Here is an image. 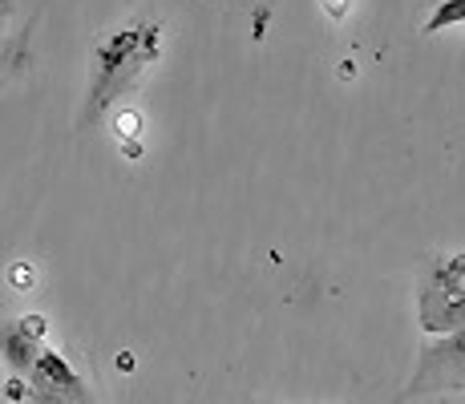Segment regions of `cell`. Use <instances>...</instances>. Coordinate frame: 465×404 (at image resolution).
<instances>
[{"label":"cell","instance_id":"cell-1","mask_svg":"<svg viewBox=\"0 0 465 404\" xmlns=\"http://www.w3.org/2000/svg\"><path fill=\"white\" fill-rule=\"evenodd\" d=\"M158 49H163V37H158V25H150V21L130 25V29H122V33H110V37L97 44L85 118L94 122L105 105H114L118 97H126L130 89L142 81V74L158 61Z\"/></svg>","mask_w":465,"mask_h":404},{"label":"cell","instance_id":"cell-2","mask_svg":"<svg viewBox=\"0 0 465 404\" xmlns=\"http://www.w3.org/2000/svg\"><path fill=\"white\" fill-rule=\"evenodd\" d=\"M417 323L429 336L465 331V251L429 255L417 275Z\"/></svg>","mask_w":465,"mask_h":404},{"label":"cell","instance_id":"cell-3","mask_svg":"<svg viewBox=\"0 0 465 404\" xmlns=\"http://www.w3.org/2000/svg\"><path fill=\"white\" fill-rule=\"evenodd\" d=\"M437 392H465V331L441 336L417 352V368L409 376L405 392L392 404H409L421 397H437Z\"/></svg>","mask_w":465,"mask_h":404},{"label":"cell","instance_id":"cell-4","mask_svg":"<svg viewBox=\"0 0 465 404\" xmlns=\"http://www.w3.org/2000/svg\"><path fill=\"white\" fill-rule=\"evenodd\" d=\"M25 380H29V392H41V397H57V400H69V404H94L89 384L77 376V368L69 364L57 348H45Z\"/></svg>","mask_w":465,"mask_h":404},{"label":"cell","instance_id":"cell-5","mask_svg":"<svg viewBox=\"0 0 465 404\" xmlns=\"http://www.w3.org/2000/svg\"><path fill=\"white\" fill-rule=\"evenodd\" d=\"M41 352H45V320L41 316L8 320L5 328H0V360L8 364V372H13L16 380L33 372Z\"/></svg>","mask_w":465,"mask_h":404},{"label":"cell","instance_id":"cell-6","mask_svg":"<svg viewBox=\"0 0 465 404\" xmlns=\"http://www.w3.org/2000/svg\"><path fill=\"white\" fill-rule=\"evenodd\" d=\"M453 25H465V0H437L425 21V33H441L453 29Z\"/></svg>","mask_w":465,"mask_h":404},{"label":"cell","instance_id":"cell-7","mask_svg":"<svg viewBox=\"0 0 465 404\" xmlns=\"http://www.w3.org/2000/svg\"><path fill=\"white\" fill-rule=\"evenodd\" d=\"M324 8H328V16H336L340 21V16L348 13V0H324Z\"/></svg>","mask_w":465,"mask_h":404},{"label":"cell","instance_id":"cell-8","mask_svg":"<svg viewBox=\"0 0 465 404\" xmlns=\"http://www.w3.org/2000/svg\"><path fill=\"white\" fill-rule=\"evenodd\" d=\"M25 404H69V400H57V397H41V392H29Z\"/></svg>","mask_w":465,"mask_h":404},{"label":"cell","instance_id":"cell-9","mask_svg":"<svg viewBox=\"0 0 465 404\" xmlns=\"http://www.w3.org/2000/svg\"><path fill=\"white\" fill-rule=\"evenodd\" d=\"M13 283H25V287H29V283H33V271H29V267H16V271H13Z\"/></svg>","mask_w":465,"mask_h":404},{"label":"cell","instance_id":"cell-10","mask_svg":"<svg viewBox=\"0 0 465 404\" xmlns=\"http://www.w3.org/2000/svg\"><path fill=\"white\" fill-rule=\"evenodd\" d=\"M0 5H5V0H0Z\"/></svg>","mask_w":465,"mask_h":404}]
</instances>
